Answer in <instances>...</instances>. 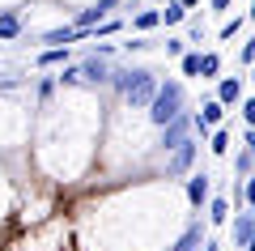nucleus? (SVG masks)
Masks as SVG:
<instances>
[{"label": "nucleus", "mask_w": 255, "mask_h": 251, "mask_svg": "<svg viewBox=\"0 0 255 251\" xmlns=\"http://www.w3.org/2000/svg\"><path fill=\"white\" fill-rule=\"evenodd\" d=\"M111 90L119 94V98L128 102L132 111H145L149 107V98H153V90H157V77L149 68H140V64H111V81H107Z\"/></svg>", "instance_id": "obj_1"}, {"label": "nucleus", "mask_w": 255, "mask_h": 251, "mask_svg": "<svg viewBox=\"0 0 255 251\" xmlns=\"http://www.w3.org/2000/svg\"><path fill=\"white\" fill-rule=\"evenodd\" d=\"M149 124L153 128H162V124H170L179 111H187V85H183L179 77H166V81H157V90H153V98H149Z\"/></svg>", "instance_id": "obj_2"}, {"label": "nucleus", "mask_w": 255, "mask_h": 251, "mask_svg": "<svg viewBox=\"0 0 255 251\" xmlns=\"http://www.w3.org/2000/svg\"><path fill=\"white\" fill-rule=\"evenodd\" d=\"M196 149H200V145L191 141H183V145H174L170 149V158H166V175H170V179H179V175H191V166H196Z\"/></svg>", "instance_id": "obj_3"}, {"label": "nucleus", "mask_w": 255, "mask_h": 251, "mask_svg": "<svg viewBox=\"0 0 255 251\" xmlns=\"http://www.w3.org/2000/svg\"><path fill=\"white\" fill-rule=\"evenodd\" d=\"M157 132H162V141H157V145H162V153H170L174 145H183L191 136V115H187V111H179V115H174L170 124H162Z\"/></svg>", "instance_id": "obj_4"}, {"label": "nucleus", "mask_w": 255, "mask_h": 251, "mask_svg": "<svg viewBox=\"0 0 255 251\" xmlns=\"http://www.w3.org/2000/svg\"><path fill=\"white\" fill-rule=\"evenodd\" d=\"M119 4H124V0H90V4H85V9H77V17H73V26H98L102 17H111V13L119 9Z\"/></svg>", "instance_id": "obj_5"}, {"label": "nucleus", "mask_w": 255, "mask_h": 251, "mask_svg": "<svg viewBox=\"0 0 255 251\" xmlns=\"http://www.w3.org/2000/svg\"><path fill=\"white\" fill-rule=\"evenodd\" d=\"M77 68H81V81H85V85H107V81H111V60H107V55H98V51L85 55Z\"/></svg>", "instance_id": "obj_6"}, {"label": "nucleus", "mask_w": 255, "mask_h": 251, "mask_svg": "<svg viewBox=\"0 0 255 251\" xmlns=\"http://www.w3.org/2000/svg\"><path fill=\"white\" fill-rule=\"evenodd\" d=\"M209 196H213V175H191V179H187V200H191V205H196V209H204V205H209Z\"/></svg>", "instance_id": "obj_7"}, {"label": "nucleus", "mask_w": 255, "mask_h": 251, "mask_svg": "<svg viewBox=\"0 0 255 251\" xmlns=\"http://www.w3.org/2000/svg\"><path fill=\"white\" fill-rule=\"evenodd\" d=\"M217 102H221V107L243 102V81H238V77H221L217 81Z\"/></svg>", "instance_id": "obj_8"}, {"label": "nucleus", "mask_w": 255, "mask_h": 251, "mask_svg": "<svg viewBox=\"0 0 255 251\" xmlns=\"http://www.w3.org/2000/svg\"><path fill=\"white\" fill-rule=\"evenodd\" d=\"M200 243H204V226H200V222H187V230H183V239L174 243L170 251H200Z\"/></svg>", "instance_id": "obj_9"}, {"label": "nucleus", "mask_w": 255, "mask_h": 251, "mask_svg": "<svg viewBox=\"0 0 255 251\" xmlns=\"http://www.w3.org/2000/svg\"><path fill=\"white\" fill-rule=\"evenodd\" d=\"M60 64H68V47H43L34 55V68H60Z\"/></svg>", "instance_id": "obj_10"}, {"label": "nucleus", "mask_w": 255, "mask_h": 251, "mask_svg": "<svg viewBox=\"0 0 255 251\" xmlns=\"http://www.w3.org/2000/svg\"><path fill=\"white\" fill-rule=\"evenodd\" d=\"M162 26V13L157 9H136L132 13V30H136V34H149V30H157Z\"/></svg>", "instance_id": "obj_11"}, {"label": "nucleus", "mask_w": 255, "mask_h": 251, "mask_svg": "<svg viewBox=\"0 0 255 251\" xmlns=\"http://www.w3.org/2000/svg\"><path fill=\"white\" fill-rule=\"evenodd\" d=\"M255 230V217L251 213H234V230H230V239H234V247H247V239H251Z\"/></svg>", "instance_id": "obj_12"}, {"label": "nucleus", "mask_w": 255, "mask_h": 251, "mask_svg": "<svg viewBox=\"0 0 255 251\" xmlns=\"http://www.w3.org/2000/svg\"><path fill=\"white\" fill-rule=\"evenodd\" d=\"M21 30H26V21L17 17V9H4V13H0V38H17Z\"/></svg>", "instance_id": "obj_13"}, {"label": "nucleus", "mask_w": 255, "mask_h": 251, "mask_svg": "<svg viewBox=\"0 0 255 251\" xmlns=\"http://www.w3.org/2000/svg\"><path fill=\"white\" fill-rule=\"evenodd\" d=\"M119 30H124V21H119V17H102L98 26H90V38H94V43H98V38H115Z\"/></svg>", "instance_id": "obj_14"}, {"label": "nucleus", "mask_w": 255, "mask_h": 251, "mask_svg": "<svg viewBox=\"0 0 255 251\" xmlns=\"http://www.w3.org/2000/svg\"><path fill=\"white\" fill-rule=\"evenodd\" d=\"M217 72H221V55H217V51H200V72H196V77H200V81H213Z\"/></svg>", "instance_id": "obj_15"}, {"label": "nucleus", "mask_w": 255, "mask_h": 251, "mask_svg": "<svg viewBox=\"0 0 255 251\" xmlns=\"http://www.w3.org/2000/svg\"><path fill=\"white\" fill-rule=\"evenodd\" d=\"M221 115H226V107H221L217 98H204V102H200V119H204L209 128H217V124H221Z\"/></svg>", "instance_id": "obj_16"}, {"label": "nucleus", "mask_w": 255, "mask_h": 251, "mask_svg": "<svg viewBox=\"0 0 255 251\" xmlns=\"http://www.w3.org/2000/svg\"><path fill=\"white\" fill-rule=\"evenodd\" d=\"M226 217H230V200H226V196H209V222L221 226Z\"/></svg>", "instance_id": "obj_17"}, {"label": "nucleus", "mask_w": 255, "mask_h": 251, "mask_svg": "<svg viewBox=\"0 0 255 251\" xmlns=\"http://www.w3.org/2000/svg\"><path fill=\"white\" fill-rule=\"evenodd\" d=\"M157 13H162L166 26H179V21H187V9H183L179 0H166V9H157Z\"/></svg>", "instance_id": "obj_18"}, {"label": "nucleus", "mask_w": 255, "mask_h": 251, "mask_svg": "<svg viewBox=\"0 0 255 251\" xmlns=\"http://www.w3.org/2000/svg\"><path fill=\"white\" fill-rule=\"evenodd\" d=\"M55 85H81V68H77V64H64V68L55 72Z\"/></svg>", "instance_id": "obj_19"}, {"label": "nucleus", "mask_w": 255, "mask_h": 251, "mask_svg": "<svg viewBox=\"0 0 255 251\" xmlns=\"http://www.w3.org/2000/svg\"><path fill=\"white\" fill-rule=\"evenodd\" d=\"M209 149L217 153V158H221V153H230V132H226V128H217V132H209Z\"/></svg>", "instance_id": "obj_20"}, {"label": "nucleus", "mask_w": 255, "mask_h": 251, "mask_svg": "<svg viewBox=\"0 0 255 251\" xmlns=\"http://www.w3.org/2000/svg\"><path fill=\"white\" fill-rule=\"evenodd\" d=\"M179 68H183V77H196V72H200V51H183Z\"/></svg>", "instance_id": "obj_21"}, {"label": "nucleus", "mask_w": 255, "mask_h": 251, "mask_svg": "<svg viewBox=\"0 0 255 251\" xmlns=\"http://www.w3.org/2000/svg\"><path fill=\"white\" fill-rule=\"evenodd\" d=\"M251 166H255V153H251V149H238V153H234V171H238V175H251Z\"/></svg>", "instance_id": "obj_22"}, {"label": "nucleus", "mask_w": 255, "mask_h": 251, "mask_svg": "<svg viewBox=\"0 0 255 251\" xmlns=\"http://www.w3.org/2000/svg\"><path fill=\"white\" fill-rule=\"evenodd\" d=\"M238 30H243V17H230V21H221V30H217V38H234Z\"/></svg>", "instance_id": "obj_23"}, {"label": "nucleus", "mask_w": 255, "mask_h": 251, "mask_svg": "<svg viewBox=\"0 0 255 251\" xmlns=\"http://www.w3.org/2000/svg\"><path fill=\"white\" fill-rule=\"evenodd\" d=\"M183 51H187V38H166V55H174V60H179Z\"/></svg>", "instance_id": "obj_24"}, {"label": "nucleus", "mask_w": 255, "mask_h": 251, "mask_svg": "<svg viewBox=\"0 0 255 251\" xmlns=\"http://www.w3.org/2000/svg\"><path fill=\"white\" fill-rule=\"evenodd\" d=\"M204 38V26H200V17H191L187 21V43H200Z\"/></svg>", "instance_id": "obj_25"}, {"label": "nucleus", "mask_w": 255, "mask_h": 251, "mask_svg": "<svg viewBox=\"0 0 255 251\" xmlns=\"http://www.w3.org/2000/svg\"><path fill=\"white\" fill-rule=\"evenodd\" d=\"M243 119H247V128H255V94L243 98Z\"/></svg>", "instance_id": "obj_26"}, {"label": "nucleus", "mask_w": 255, "mask_h": 251, "mask_svg": "<svg viewBox=\"0 0 255 251\" xmlns=\"http://www.w3.org/2000/svg\"><path fill=\"white\" fill-rule=\"evenodd\" d=\"M145 47H153V43H149V38H145V34H136V38H132V43H124V51H128V55H132V51H145Z\"/></svg>", "instance_id": "obj_27"}, {"label": "nucleus", "mask_w": 255, "mask_h": 251, "mask_svg": "<svg viewBox=\"0 0 255 251\" xmlns=\"http://www.w3.org/2000/svg\"><path fill=\"white\" fill-rule=\"evenodd\" d=\"M243 205H255V175H247L243 183Z\"/></svg>", "instance_id": "obj_28"}, {"label": "nucleus", "mask_w": 255, "mask_h": 251, "mask_svg": "<svg viewBox=\"0 0 255 251\" xmlns=\"http://www.w3.org/2000/svg\"><path fill=\"white\" fill-rule=\"evenodd\" d=\"M55 90V77H38V98H51Z\"/></svg>", "instance_id": "obj_29"}, {"label": "nucleus", "mask_w": 255, "mask_h": 251, "mask_svg": "<svg viewBox=\"0 0 255 251\" xmlns=\"http://www.w3.org/2000/svg\"><path fill=\"white\" fill-rule=\"evenodd\" d=\"M243 149L255 153V128H247V132H243Z\"/></svg>", "instance_id": "obj_30"}, {"label": "nucleus", "mask_w": 255, "mask_h": 251, "mask_svg": "<svg viewBox=\"0 0 255 251\" xmlns=\"http://www.w3.org/2000/svg\"><path fill=\"white\" fill-rule=\"evenodd\" d=\"M243 64H255V38H251V43L243 47Z\"/></svg>", "instance_id": "obj_31"}, {"label": "nucleus", "mask_w": 255, "mask_h": 251, "mask_svg": "<svg viewBox=\"0 0 255 251\" xmlns=\"http://www.w3.org/2000/svg\"><path fill=\"white\" fill-rule=\"evenodd\" d=\"M209 4H213V13H226L230 4H234V0H209Z\"/></svg>", "instance_id": "obj_32"}, {"label": "nucleus", "mask_w": 255, "mask_h": 251, "mask_svg": "<svg viewBox=\"0 0 255 251\" xmlns=\"http://www.w3.org/2000/svg\"><path fill=\"white\" fill-rule=\"evenodd\" d=\"M200 251H221V243H217V239H204V243H200Z\"/></svg>", "instance_id": "obj_33"}, {"label": "nucleus", "mask_w": 255, "mask_h": 251, "mask_svg": "<svg viewBox=\"0 0 255 251\" xmlns=\"http://www.w3.org/2000/svg\"><path fill=\"white\" fill-rule=\"evenodd\" d=\"M179 4H183V9H191V4H200V0H179Z\"/></svg>", "instance_id": "obj_34"}, {"label": "nucleus", "mask_w": 255, "mask_h": 251, "mask_svg": "<svg viewBox=\"0 0 255 251\" xmlns=\"http://www.w3.org/2000/svg\"><path fill=\"white\" fill-rule=\"evenodd\" d=\"M247 17H255V0H251V9H247Z\"/></svg>", "instance_id": "obj_35"}, {"label": "nucleus", "mask_w": 255, "mask_h": 251, "mask_svg": "<svg viewBox=\"0 0 255 251\" xmlns=\"http://www.w3.org/2000/svg\"><path fill=\"white\" fill-rule=\"evenodd\" d=\"M251 81H255V64H251Z\"/></svg>", "instance_id": "obj_36"}, {"label": "nucleus", "mask_w": 255, "mask_h": 251, "mask_svg": "<svg viewBox=\"0 0 255 251\" xmlns=\"http://www.w3.org/2000/svg\"><path fill=\"white\" fill-rule=\"evenodd\" d=\"M132 4H145V0H132Z\"/></svg>", "instance_id": "obj_37"}]
</instances>
